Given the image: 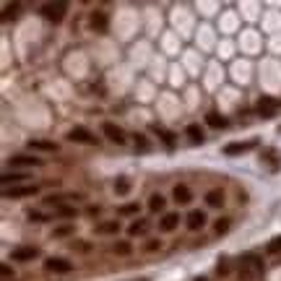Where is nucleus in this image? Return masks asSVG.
I'll return each mask as SVG.
<instances>
[{
  "label": "nucleus",
  "mask_w": 281,
  "mask_h": 281,
  "mask_svg": "<svg viewBox=\"0 0 281 281\" xmlns=\"http://www.w3.org/2000/svg\"><path fill=\"white\" fill-rule=\"evenodd\" d=\"M237 276H240V281H258V278L263 276V258H261V255H255V253L242 255Z\"/></svg>",
  "instance_id": "1"
},
{
  "label": "nucleus",
  "mask_w": 281,
  "mask_h": 281,
  "mask_svg": "<svg viewBox=\"0 0 281 281\" xmlns=\"http://www.w3.org/2000/svg\"><path fill=\"white\" fill-rule=\"evenodd\" d=\"M66 11H68L66 3H45L42 6V16L47 21H55V24H60V21L66 18Z\"/></svg>",
  "instance_id": "2"
},
{
  "label": "nucleus",
  "mask_w": 281,
  "mask_h": 281,
  "mask_svg": "<svg viewBox=\"0 0 281 281\" xmlns=\"http://www.w3.org/2000/svg\"><path fill=\"white\" fill-rule=\"evenodd\" d=\"M37 193V185H16V188H6L3 196L6 198H29Z\"/></svg>",
  "instance_id": "3"
},
{
  "label": "nucleus",
  "mask_w": 281,
  "mask_h": 281,
  "mask_svg": "<svg viewBox=\"0 0 281 281\" xmlns=\"http://www.w3.org/2000/svg\"><path fill=\"white\" fill-rule=\"evenodd\" d=\"M102 131H104V136L110 138L112 143H117V146H122L128 138H125V133H122V128H117L115 122H104L102 125Z\"/></svg>",
  "instance_id": "4"
},
{
  "label": "nucleus",
  "mask_w": 281,
  "mask_h": 281,
  "mask_svg": "<svg viewBox=\"0 0 281 281\" xmlns=\"http://www.w3.org/2000/svg\"><path fill=\"white\" fill-rule=\"evenodd\" d=\"M258 143L255 141H245V143H227L224 146V154L227 157H237V154H247V151H253Z\"/></svg>",
  "instance_id": "5"
},
{
  "label": "nucleus",
  "mask_w": 281,
  "mask_h": 281,
  "mask_svg": "<svg viewBox=\"0 0 281 281\" xmlns=\"http://www.w3.org/2000/svg\"><path fill=\"white\" fill-rule=\"evenodd\" d=\"M276 110H278V102L271 99V97H263L261 102H258V115L261 117H273Z\"/></svg>",
  "instance_id": "6"
},
{
  "label": "nucleus",
  "mask_w": 281,
  "mask_h": 281,
  "mask_svg": "<svg viewBox=\"0 0 281 281\" xmlns=\"http://www.w3.org/2000/svg\"><path fill=\"white\" fill-rule=\"evenodd\" d=\"M89 26H91L94 32H107V26H110V18H107L104 11H94L91 18H89Z\"/></svg>",
  "instance_id": "7"
},
{
  "label": "nucleus",
  "mask_w": 281,
  "mask_h": 281,
  "mask_svg": "<svg viewBox=\"0 0 281 281\" xmlns=\"http://www.w3.org/2000/svg\"><path fill=\"white\" fill-rule=\"evenodd\" d=\"M45 268L52 271V273H71L73 271V266L68 261H63V258H50V261L45 263Z\"/></svg>",
  "instance_id": "8"
},
{
  "label": "nucleus",
  "mask_w": 281,
  "mask_h": 281,
  "mask_svg": "<svg viewBox=\"0 0 281 281\" xmlns=\"http://www.w3.org/2000/svg\"><path fill=\"white\" fill-rule=\"evenodd\" d=\"M203 227H206V213H203V211H190V213H188V229L198 232V229H203Z\"/></svg>",
  "instance_id": "9"
},
{
  "label": "nucleus",
  "mask_w": 281,
  "mask_h": 281,
  "mask_svg": "<svg viewBox=\"0 0 281 281\" xmlns=\"http://www.w3.org/2000/svg\"><path fill=\"white\" fill-rule=\"evenodd\" d=\"M68 138H71V141H76V143H94V141H97V138H94L89 131H86V128H81V125H78V128H73V131L68 133Z\"/></svg>",
  "instance_id": "10"
},
{
  "label": "nucleus",
  "mask_w": 281,
  "mask_h": 281,
  "mask_svg": "<svg viewBox=\"0 0 281 281\" xmlns=\"http://www.w3.org/2000/svg\"><path fill=\"white\" fill-rule=\"evenodd\" d=\"M172 198H175L180 206H185V203L193 201V193H190L188 185H175V190H172Z\"/></svg>",
  "instance_id": "11"
},
{
  "label": "nucleus",
  "mask_w": 281,
  "mask_h": 281,
  "mask_svg": "<svg viewBox=\"0 0 281 281\" xmlns=\"http://www.w3.org/2000/svg\"><path fill=\"white\" fill-rule=\"evenodd\" d=\"M37 255H39V250H37V247H16V250L11 253L13 261H34Z\"/></svg>",
  "instance_id": "12"
},
{
  "label": "nucleus",
  "mask_w": 281,
  "mask_h": 281,
  "mask_svg": "<svg viewBox=\"0 0 281 281\" xmlns=\"http://www.w3.org/2000/svg\"><path fill=\"white\" fill-rule=\"evenodd\" d=\"M185 133L190 136L193 143H203V141H206V136H203V131H201V125H196V122H190V125L185 128Z\"/></svg>",
  "instance_id": "13"
},
{
  "label": "nucleus",
  "mask_w": 281,
  "mask_h": 281,
  "mask_svg": "<svg viewBox=\"0 0 281 281\" xmlns=\"http://www.w3.org/2000/svg\"><path fill=\"white\" fill-rule=\"evenodd\" d=\"M206 203L213 206V208L224 206V193H222V190H208V193H206Z\"/></svg>",
  "instance_id": "14"
},
{
  "label": "nucleus",
  "mask_w": 281,
  "mask_h": 281,
  "mask_svg": "<svg viewBox=\"0 0 281 281\" xmlns=\"http://www.w3.org/2000/svg\"><path fill=\"white\" fill-rule=\"evenodd\" d=\"M177 222H180L177 213H164V219L159 222V227H162V232H172V229L177 227Z\"/></svg>",
  "instance_id": "15"
},
{
  "label": "nucleus",
  "mask_w": 281,
  "mask_h": 281,
  "mask_svg": "<svg viewBox=\"0 0 281 281\" xmlns=\"http://www.w3.org/2000/svg\"><path fill=\"white\" fill-rule=\"evenodd\" d=\"M0 180H3V185H6V188H8L11 182H13V188H16V182H24V180H29V175H24V172H13V175H11V172H6V175L0 177Z\"/></svg>",
  "instance_id": "16"
},
{
  "label": "nucleus",
  "mask_w": 281,
  "mask_h": 281,
  "mask_svg": "<svg viewBox=\"0 0 281 281\" xmlns=\"http://www.w3.org/2000/svg\"><path fill=\"white\" fill-rule=\"evenodd\" d=\"M11 164H13V167H39L42 162H39V159H32V157H13Z\"/></svg>",
  "instance_id": "17"
},
{
  "label": "nucleus",
  "mask_w": 281,
  "mask_h": 281,
  "mask_svg": "<svg viewBox=\"0 0 281 281\" xmlns=\"http://www.w3.org/2000/svg\"><path fill=\"white\" fill-rule=\"evenodd\" d=\"M120 232V224L117 222H104V224H97V234H115Z\"/></svg>",
  "instance_id": "18"
},
{
  "label": "nucleus",
  "mask_w": 281,
  "mask_h": 281,
  "mask_svg": "<svg viewBox=\"0 0 281 281\" xmlns=\"http://www.w3.org/2000/svg\"><path fill=\"white\" fill-rule=\"evenodd\" d=\"M206 122H208L211 128H227V120H224L219 112H208V115H206Z\"/></svg>",
  "instance_id": "19"
},
{
  "label": "nucleus",
  "mask_w": 281,
  "mask_h": 281,
  "mask_svg": "<svg viewBox=\"0 0 281 281\" xmlns=\"http://www.w3.org/2000/svg\"><path fill=\"white\" fill-rule=\"evenodd\" d=\"M164 203H167V201H164V196H159V193H154V196L148 198V208L154 211V213H157V211H162V208H164Z\"/></svg>",
  "instance_id": "20"
},
{
  "label": "nucleus",
  "mask_w": 281,
  "mask_h": 281,
  "mask_svg": "<svg viewBox=\"0 0 281 281\" xmlns=\"http://www.w3.org/2000/svg\"><path fill=\"white\" fill-rule=\"evenodd\" d=\"M29 148H39V151H57V146L52 141H29Z\"/></svg>",
  "instance_id": "21"
},
{
  "label": "nucleus",
  "mask_w": 281,
  "mask_h": 281,
  "mask_svg": "<svg viewBox=\"0 0 281 281\" xmlns=\"http://www.w3.org/2000/svg\"><path fill=\"white\" fill-rule=\"evenodd\" d=\"M115 193H117V196H128V193H131V182H128L125 177H120L115 182Z\"/></svg>",
  "instance_id": "22"
},
{
  "label": "nucleus",
  "mask_w": 281,
  "mask_h": 281,
  "mask_svg": "<svg viewBox=\"0 0 281 281\" xmlns=\"http://www.w3.org/2000/svg\"><path fill=\"white\" fill-rule=\"evenodd\" d=\"M146 229H148V224H146V222H133L128 232H131V234H143Z\"/></svg>",
  "instance_id": "23"
},
{
  "label": "nucleus",
  "mask_w": 281,
  "mask_h": 281,
  "mask_svg": "<svg viewBox=\"0 0 281 281\" xmlns=\"http://www.w3.org/2000/svg\"><path fill=\"white\" fill-rule=\"evenodd\" d=\"M154 133H159V136H162V141H164L167 146H172V143H175V141H172V133H167L164 128H159V125H154Z\"/></svg>",
  "instance_id": "24"
},
{
  "label": "nucleus",
  "mask_w": 281,
  "mask_h": 281,
  "mask_svg": "<svg viewBox=\"0 0 281 281\" xmlns=\"http://www.w3.org/2000/svg\"><path fill=\"white\" fill-rule=\"evenodd\" d=\"M266 250H268V253H281V237H273Z\"/></svg>",
  "instance_id": "25"
},
{
  "label": "nucleus",
  "mask_w": 281,
  "mask_h": 281,
  "mask_svg": "<svg viewBox=\"0 0 281 281\" xmlns=\"http://www.w3.org/2000/svg\"><path fill=\"white\" fill-rule=\"evenodd\" d=\"M229 229V219H219L216 222V234H224Z\"/></svg>",
  "instance_id": "26"
},
{
  "label": "nucleus",
  "mask_w": 281,
  "mask_h": 281,
  "mask_svg": "<svg viewBox=\"0 0 281 281\" xmlns=\"http://www.w3.org/2000/svg\"><path fill=\"white\" fill-rule=\"evenodd\" d=\"M115 253H117V255H128V253H131V245L120 242V245H115Z\"/></svg>",
  "instance_id": "27"
},
{
  "label": "nucleus",
  "mask_w": 281,
  "mask_h": 281,
  "mask_svg": "<svg viewBox=\"0 0 281 281\" xmlns=\"http://www.w3.org/2000/svg\"><path fill=\"white\" fill-rule=\"evenodd\" d=\"M29 219H32V222H47V216L39 213V211H29Z\"/></svg>",
  "instance_id": "28"
},
{
  "label": "nucleus",
  "mask_w": 281,
  "mask_h": 281,
  "mask_svg": "<svg viewBox=\"0 0 281 281\" xmlns=\"http://www.w3.org/2000/svg\"><path fill=\"white\" fill-rule=\"evenodd\" d=\"M71 232H73V227H68V224H66V227H57V229H55V237H66V234H71Z\"/></svg>",
  "instance_id": "29"
},
{
  "label": "nucleus",
  "mask_w": 281,
  "mask_h": 281,
  "mask_svg": "<svg viewBox=\"0 0 281 281\" xmlns=\"http://www.w3.org/2000/svg\"><path fill=\"white\" fill-rule=\"evenodd\" d=\"M136 211H138V206H136V203H128V206H122V208H120V213H125V216H128V213H136Z\"/></svg>",
  "instance_id": "30"
},
{
  "label": "nucleus",
  "mask_w": 281,
  "mask_h": 281,
  "mask_svg": "<svg viewBox=\"0 0 281 281\" xmlns=\"http://www.w3.org/2000/svg\"><path fill=\"white\" fill-rule=\"evenodd\" d=\"M216 271H219L222 276H227V273H229V266H227V261H219V266H216Z\"/></svg>",
  "instance_id": "31"
},
{
  "label": "nucleus",
  "mask_w": 281,
  "mask_h": 281,
  "mask_svg": "<svg viewBox=\"0 0 281 281\" xmlns=\"http://www.w3.org/2000/svg\"><path fill=\"white\" fill-rule=\"evenodd\" d=\"M154 250H159V240H148V245H146V253H154Z\"/></svg>",
  "instance_id": "32"
},
{
  "label": "nucleus",
  "mask_w": 281,
  "mask_h": 281,
  "mask_svg": "<svg viewBox=\"0 0 281 281\" xmlns=\"http://www.w3.org/2000/svg\"><path fill=\"white\" fill-rule=\"evenodd\" d=\"M136 143L141 146V151H148V141H146L143 136H136Z\"/></svg>",
  "instance_id": "33"
},
{
  "label": "nucleus",
  "mask_w": 281,
  "mask_h": 281,
  "mask_svg": "<svg viewBox=\"0 0 281 281\" xmlns=\"http://www.w3.org/2000/svg\"><path fill=\"white\" fill-rule=\"evenodd\" d=\"M196 281H208V278H196Z\"/></svg>",
  "instance_id": "34"
}]
</instances>
